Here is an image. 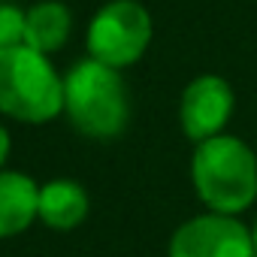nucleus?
Instances as JSON below:
<instances>
[{
	"instance_id": "nucleus-6",
	"label": "nucleus",
	"mask_w": 257,
	"mask_h": 257,
	"mask_svg": "<svg viewBox=\"0 0 257 257\" xmlns=\"http://www.w3.org/2000/svg\"><path fill=\"white\" fill-rule=\"evenodd\" d=\"M236 97L227 79L221 76H197L188 82V88L182 91L179 100V124L185 137L197 146L203 140H212L218 134H224V127L233 115Z\"/></svg>"
},
{
	"instance_id": "nucleus-11",
	"label": "nucleus",
	"mask_w": 257,
	"mask_h": 257,
	"mask_svg": "<svg viewBox=\"0 0 257 257\" xmlns=\"http://www.w3.org/2000/svg\"><path fill=\"white\" fill-rule=\"evenodd\" d=\"M7 158H10V134L0 127V167L7 164Z\"/></svg>"
},
{
	"instance_id": "nucleus-2",
	"label": "nucleus",
	"mask_w": 257,
	"mask_h": 257,
	"mask_svg": "<svg viewBox=\"0 0 257 257\" xmlns=\"http://www.w3.org/2000/svg\"><path fill=\"white\" fill-rule=\"evenodd\" d=\"M64 112L79 134L91 140H115L131 118L121 70L94 58L79 61L64 79Z\"/></svg>"
},
{
	"instance_id": "nucleus-1",
	"label": "nucleus",
	"mask_w": 257,
	"mask_h": 257,
	"mask_svg": "<svg viewBox=\"0 0 257 257\" xmlns=\"http://www.w3.org/2000/svg\"><path fill=\"white\" fill-rule=\"evenodd\" d=\"M191 182L209 212L239 215L257 200V155L230 134L203 140L191 155Z\"/></svg>"
},
{
	"instance_id": "nucleus-5",
	"label": "nucleus",
	"mask_w": 257,
	"mask_h": 257,
	"mask_svg": "<svg viewBox=\"0 0 257 257\" xmlns=\"http://www.w3.org/2000/svg\"><path fill=\"white\" fill-rule=\"evenodd\" d=\"M170 257H257V251L251 227H245L236 215L206 212L173 233Z\"/></svg>"
},
{
	"instance_id": "nucleus-4",
	"label": "nucleus",
	"mask_w": 257,
	"mask_h": 257,
	"mask_svg": "<svg viewBox=\"0 0 257 257\" xmlns=\"http://www.w3.org/2000/svg\"><path fill=\"white\" fill-rule=\"evenodd\" d=\"M152 43V16L140 0H112L88 25V58L124 70L137 64Z\"/></svg>"
},
{
	"instance_id": "nucleus-9",
	"label": "nucleus",
	"mask_w": 257,
	"mask_h": 257,
	"mask_svg": "<svg viewBox=\"0 0 257 257\" xmlns=\"http://www.w3.org/2000/svg\"><path fill=\"white\" fill-rule=\"evenodd\" d=\"M70 10L58 0H43L25 13V46L49 55L58 52L70 37Z\"/></svg>"
},
{
	"instance_id": "nucleus-3",
	"label": "nucleus",
	"mask_w": 257,
	"mask_h": 257,
	"mask_svg": "<svg viewBox=\"0 0 257 257\" xmlns=\"http://www.w3.org/2000/svg\"><path fill=\"white\" fill-rule=\"evenodd\" d=\"M61 109L64 79L43 52L31 46L0 52V112L25 124H46Z\"/></svg>"
},
{
	"instance_id": "nucleus-12",
	"label": "nucleus",
	"mask_w": 257,
	"mask_h": 257,
	"mask_svg": "<svg viewBox=\"0 0 257 257\" xmlns=\"http://www.w3.org/2000/svg\"><path fill=\"white\" fill-rule=\"evenodd\" d=\"M251 236H254V251H257V221H254V227H251Z\"/></svg>"
},
{
	"instance_id": "nucleus-10",
	"label": "nucleus",
	"mask_w": 257,
	"mask_h": 257,
	"mask_svg": "<svg viewBox=\"0 0 257 257\" xmlns=\"http://www.w3.org/2000/svg\"><path fill=\"white\" fill-rule=\"evenodd\" d=\"M25 46V13L13 4H0V52Z\"/></svg>"
},
{
	"instance_id": "nucleus-7",
	"label": "nucleus",
	"mask_w": 257,
	"mask_h": 257,
	"mask_svg": "<svg viewBox=\"0 0 257 257\" xmlns=\"http://www.w3.org/2000/svg\"><path fill=\"white\" fill-rule=\"evenodd\" d=\"M40 218V188L25 173H0V239L25 233Z\"/></svg>"
},
{
	"instance_id": "nucleus-8",
	"label": "nucleus",
	"mask_w": 257,
	"mask_h": 257,
	"mask_svg": "<svg viewBox=\"0 0 257 257\" xmlns=\"http://www.w3.org/2000/svg\"><path fill=\"white\" fill-rule=\"evenodd\" d=\"M88 218V194L73 179H55L40 188V221L52 230H73Z\"/></svg>"
}]
</instances>
